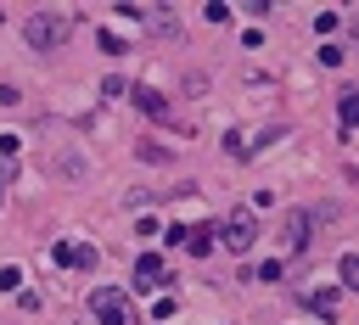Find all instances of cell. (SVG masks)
Segmentation results:
<instances>
[{
  "label": "cell",
  "instance_id": "obj_1",
  "mask_svg": "<svg viewBox=\"0 0 359 325\" xmlns=\"http://www.w3.org/2000/svg\"><path fill=\"white\" fill-rule=\"evenodd\" d=\"M22 39H28L34 50H56V45L67 39V17H56V11H34V17L22 22Z\"/></svg>",
  "mask_w": 359,
  "mask_h": 325
},
{
  "label": "cell",
  "instance_id": "obj_9",
  "mask_svg": "<svg viewBox=\"0 0 359 325\" xmlns=\"http://www.w3.org/2000/svg\"><path fill=\"white\" fill-rule=\"evenodd\" d=\"M337 303H342V291H337V286H320V291H309V308H314V314H325V319L337 314Z\"/></svg>",
  "mask_w": 359,
  "mask_h": 325
},
{
  "label": "cell",
  "instance_id": "obj_16",
  "mask_svg": "<svg viewBox=\"0 0 359 325\" xmlns=\"http://www.w3.org/2000/svg\"><path fill=\"white\" fill-rule=\"evenodd\" d=\"M101 50H107V56H123V50H129V45H123V39H118V34H107V28H101Z\"/></svg>",
  "mask_w": 359,
  "mask_h": 325
},
{
  "label": "cell",
  "instance_id": "obj_12",
  "mask_svg": "<svg viewBox=\"0 0 359 325\" xmlns=\"http://www.w3.org/2000/svg\"><path fill=\"white\" fill-rule=\"evenodd\" d=\"M135 101H140V106H146L151 118H168V101H163L157 90H135Z\"/></svg>",
  "mask_w": 359,
  "mask_h": 325
},
{
  "label": "cell",
  "instance_id": "obj_5",
  "mask_svg": "<svg viewBox=\"0 0 359 325\" xmlns=\"http://www.w3.org/2000/svg\"><path fill=\"white\" fill-rule=\"evenodd\" d=\"M151 34H163V39H180V17L168 11V6H146V17H140Z\"/></svg>",
  "mask_w": 359,
  "mask_h": 325
},
{
  "label": "cell",
  "instance_id": "obj_18",
  "mask_svg": "<svg viewBox=\"0 0 359 325\" xmlns=\"http://www.w3.org/2000/svg\"><path fill=\"white\" fill-rule=\"evenodd\" d=\"M342 56H348L342 45H325V50H320V62H325V67H342Z\"/></svg>",
  "mask_w": 359,
  "mask_h": 325
},
{
  "label": "cell",
  "instance_id": "obj_7",
  "mask_svg": "<svg viewBox=\"0 0 359 325\" xmlns=\"http://www.w3.org/2000/svg\"><path fill=\"white\" fill-rule=\"evenodd\" d=\"M337 118H342V134H348V129H353V118H359V90H353V84H342V90H337Z\"/></svg>",
  "mask_w": 359,
  "mask_h": 325
},
{
  "label": "cell",
  "instance_id": "obj_4",
  "mask_svg": "<svg viewBox=\"0 0 359 325\" xmlns=\"http://www.w3.org/2000/svg\"><path fill=\"white\" fill-rule=\"evenodd\" d=\"M174 275H163V258L157 252H146V258H135V291H151V286H168Z\"/></svg>",
  "mask_w": 359,
  "mask_h": 325
},
{
  "label": "cell",
  "instance_id": "obj_20",
  "mask_svg": "<svg viewBox=\"0 0 359 325\" xmlns=\"http://www.w3.org/2000/svg\"><path fill=\"white\" fill-rule=\"evenodd\" d=\"M17 101H22V90L17 84H0V106H17Z\"/></svg>",
  "mask_w": 359,
  "mask_h": 325
},
{
  "label": "cell",
  "instance_id": "obj_6",
  "mask_svg": "<svg viewBox=\"0 0 359 325\" xmlns=\"http://www.w3.org/2000/svg\"><path fill=\"white\" fill-rule=\"evenodd\" d=\"M309 224H314V219H309L303 207L286 213V252H303V247H309Z\"/></svg>",
  "mask_w": 359,
  "mask_h": 325
},
{
  "label": "cell",
  "instance_id": "obj_11",
  "mask_svg": "<svg viewBox=\"0 0 359 325\" xmlns=\"http://www.w3.org/2000/svg\"><path fill=\"white\" fill-rule=\"evenodd\" d=\"M337 275H342V291H353V286H359V258L342 252V258H337Z\"/></svg>",
  "mask_w": 359,
  "mask_h": 325
},
{
  "label": "cell",
  "instance_id": "obj_19",
  "mask_svg": "<svg viewBox=\"0 0 359 325\" xmlns=\"http://www.w3.org/2000/svg\"><path fill=\"white\" fill-rule=\"evenodd\" d=\"M252 280H280V263H275V258H269V263H258V269H252Z\"/></svg>",
  "mask_w": 359,
  "mask_h": 325
},
{
  "label": "cell",
  "instance_id": "obj_17",
  "mask_svg": "<svg viewBox=\"0 0 359 325\" xmlns=\"http://www.w3.org/2000/svg\"><path fill=\"white\" fill-rule=\"evenodd\" d=\"M135 151H140V157H146V162H168V151H163V146H151V140H140V146H135Z\"/></svg>",
  "mask_w": 359,
  "mask_h": 325
},
{
  "label": "cell",
  "instance_id": "obj_15",
  "mask_svg": "<svg viewBox=\"0 0 359 325\" xmlns=\"http://www.w3.org/2000/svg\"><path fill=\"white\" fill-rule=\"evenodd\" d=\"M202 17H208V22H224V17H230V6H224V0H208V6H202Z\"/></svg>",
  "mask_w": 359,
  "mask_h": 325
},
{
  "label": "cell",
  "instance_id": "obj_13",
  "mask_svg": "<svg viewBox=\"0 0 359 325\" xmlns=\"http://www.w3.org/2000/svg\"><path fill=\"white\" fill-rule=\"evenodd\" d=\"M101 95H107V101H118V95H129V84L112 73V78H101Z\"/></svg>",
  "mask_w": 359,
  "mask_h": 325
},
{
  "label": "cell",
  "instance_id": "obj_14",
  "mask_svg": "<svg viewBox=\"0 0 359 325\" xmlns=\"http://www.w3.org/2000/svg\"><path fill=\"white\" fill-rule=\"evenodd\" d=\"M17 286H22V269L6 263V269H0V291H17Z\"/></svg>",
  "mask_w": 359,
  "mask_h": 325
},
{
  "label": "cell",
  "instance_id": "obj_8",
  "mask_svg": "<svg viewBox=\"0 0 359 325\" xmlns=\"http://www.w3.org/2000/svg\"><path fill=\"white\" fill-rule=\"evenodd\" d=\"M213 230H219V224H191V230H185V252L202 258V252L213 247Z\"/></svg>",
  "mask_w": 359,
  "mask_h": 325
},
{
  "label": "cell",
  "instance_id": "obj_3",
  "mask_svg": "<svg viewBox=\"0 0 359 325\" xmlns=\"http://www.w3.org/2000/svg\"><path fill=\"white\" fill-rule=\"evenodd\" d=\"M90 314H95L101 325H129V291L95 286V291H90Z\"/></svg>",
  "mask_w": 359,
  "mask_h": 325
},
{
  "label": "cell",
  "instance_id": "obj_21",
  "mask_svg": "<svg viewBox=\"0 0 359 325\" xmlns=\"http://www.w3.org/2000/svg\"><path fill=\"white\" fill-rule=\"evenodd\" d=\"M11 179H17V162H11L6 151H0V185H11Z\"/></svg>",
  "mask_w": 359,
  "mask_h": 325
},
{
  "label": "cell",
  "instance_id": "obj_22",
  "mask_svg": "<svg viewBox=\"0 0 359 325\" xmlns=\"http://www.w3.org/2000/svg\"><path fill=\"white\" fill-rule=\"evenodd\" d=\"M0 207H6V185H0Z\"/></svg>",
  "mask_w": 359,
  "mask_h": 325
},
{
  "label": "cell",
  "instance_id": "obj_10",
  "mask_svg": "<svg viewBox=\"0 0 359 325\" xmlns=\"http://www.w3.org/2000/svg\"><path fill=\"white\" fill-rule=\"evenodd\" d=\"M67 263H73V269H84V275H90V269H95V263H101V252H95V247H90V241H84V247H67Z\"/></svg>",
  "mask_w": 359,
  "mask_h": 325
},
{
  "label": "cell",
  "instance_id": "obj_2",
  "mask_svg": "<svg viewBox=\"0 0 359 325\" xmlns=\"http://www.w3.org/2000/svg\"><path fill=\"white\" fill-rule=\"evenodd\" d=\"M213 235H219L230 252H247V247L258 241V219H252V207H236V213H230V219H224Z\"/></svg>",
  "mask_w": 359,
  "mask_h": 325
}]
</instances>
